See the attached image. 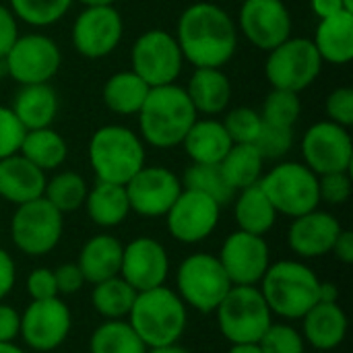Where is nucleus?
I'll list each match as a JSON object with an SVG mask.
<instances>
[{"label": "nucleus", "instance_id": "obj_1", "mask_svg": "<svg viewBox=\"0 0 353 353\" xmlns=\"http://www.w3.org/2000/svg\"><path fill=\"white\" fill-rule=\"evenodd\" d=\"M176 41L194 68H221L238 48L234 19L213 2L190 4L178 21Z\"/></svg>", "mask_w": 353, "mask_h": 353}, {"label": "nucleus", "instance_id": "obj_2", "mask_svg": "<svg viewBox=\"0 0 353 353\" xmlns=\"http://www.w3.org/2000/svg\"><path fill=\"white\" fill-rule=\"evenodd\" d=\"M196 122V110L184 87L174 83L151 87L139 110V126L143 139L157 149L182 145L186 132Z\"/></svg>", "mask_w": 353, "mask_h": 353}, {"label": "nucleus", "instance_id": "obj_3", "mask_svg": "<svg viewBox=\"0 0 353 353\" xmlns=\"http://www.w3.org/2000/svg\"><path fill=\"white\" fill-rule=\"evenodd\" d=\"M126 321L147 347H161L182 339L188 327V308L172 288L159 285L137 294Z\"/></svg>", "mask_w": 353, "mask_h": 353}, {"label": "nucleus", "instance_id": "obj_4", "mask_svg": "<svg viewBox=\"0 0 353 353\" xmlns=\"http://www.w3.org/2000/svg\"><path fill=\"white\" fill-rule=\"evenodd\" d=\"M271 310L285 321H300L319 302V275L304 261L271 263L256 285Z\"/></svg>", "mask_w": 353, "mask_h": 353}, {"label": "nucleus", "instance_id": "obj_5", "mask_svg": "<svg viewBox=\"0 0 353 353\" xmlns=\"http://www.w3.org/2000/svg\"><path fill=\"white\" fill-rule=\"evenodd\" d=\"M89 163L97 182L124 186L145 165L143 141L126 126H101L89 141Z\"/></svg>", "mask_w": 353, "mask_h": 353}, {"label": "nucleus", "instance_id": "obj_6", "mask_svg": "<svg viewBox=\"0 0 353 353\" xmlns=\"http://www.w3.org/2000/svg\"><path fill=\"white\" fill-rule=\"evenodd\" d=\"M219 333L232 345H256L273 314L256 285H232L215 310Z\"/></svg>", "mask_w": 353, "mask_h": 353}, {"label": "nucleus", "instance_id": "obj_7", "mask_svg": "<svg viewBox=\"0 0 353 353\" xmlns=\"http://www.w3.org/2000/svg\"><path fill=\"white\" fill-rule=\"evenodd\" d=\"M230 290L232 281L215 254L194 252L178 265L176 294L186 308H192L201 314H211L217 310Z\"/></svg>", "mask_w": 353, "mask_h": 353}, {"label": "nucleus", "instance_id": "obj_8", "mask_svg": "<svg viewBox=\"0 0 353 353\" xmlns=\"http://www.w3.org/2000/svg\"><path fill=\"white\" fill-rule=\"evenodd\" d=\"M261 190L267 194L277 215L300 217L319 209V176L298 161H283L259 180Z\"/></svg>", "mask_w": 353, "mask_h": 353}, {"label": "nucleus", "instance_id": "obj_9", "mask_svg": "<svg viewBox=\"0 0 353 353\" xmlns=\"http://www.w3.org/2000/svg\"><path fill=\"white\" fill-rule=\"evenodd\" d=\"M64 215L43 196L17 205L10 219L12 244L27 256H46L62 240Z\"/></svg>", "mask_w": 353, "mask_h": 353}, {"label": "nucleus", "instance_id": "obj_10", "mask_svg": "<svg viewBox=\"0 0 353 353\" xmlns=\"http://www.w3.org/2000/svg\"><path fill=\"white\" fill-rule=\"evenodd\" d=\"M323 60L312 43L304 37H288L283 43L269 52L265 74L273 89L300 93L310 87L321 74Z\"/></svg>", "mask_w": 353, "mask_h": 353}, {"label": "nucleus", "instance_id": "obj_11", "mask_svg": "<svg viewBox=\"0 0 353 353\" xmlns=\"http://www.w3.org/2000/svg\"><path fill=\"white\" fill-rule=\"evenodd\" d=\"M72 331V312L68 304L56 296L50 300H31L21 314V339L39 353H50L64 345Z\"/></svg>", "mask_w": 353, "mask_h": 353}, {"label": "nucleus", "instance_id": "obj_12", "mask_svg": "<svg viewBox=\"0 0 353 353\" xmlns=\"http://www.w3.org/2000/svg\"><path fill=\"white\" fill-rule=\"evenodd\" d=\"M130 62L132 72H137L149 87H161L178 79L184 56L172 33L151 29L134 41Z\"/></svg>", "mask_w": 353, "mask_h": 353}, {"label": "nucleus", "instance_id": "obj_13", "mask_svg": "<svg viewBox=\"0 0 353 353\" xmlns=\"http://www.w3.org/2000/svg\"><path fill=\"white\" fill-rule=\"evenodd\" d=\"M62 54L58 43L41 33L19 35L4 56L6 72L21 85L48 83L60 68Z\"/></svg>", "mask_w": 353, "mask_h": 353}, {"label": "nucleus", "instance_id": "obj_14", "mask_svg": "<svg viewBox=\"0 0 353 353\" xmlns=\"http://www.w3.org/2000/svg\"><path fill=\"white\" fill-rule=\"evenodd\" d=\"M124 188L130 211L141 217H165L182 192V180L168 168L143 165Z\"/></svg>", "mask_w": 353, "mask_h": 353}, {"label": "nucleus", "instance_id": "obj_15", "mask_svg": "<svg viewBox=\"0 0 353 353\" xmlns=\"http://www.w3.org/2000/svg\"><path fill=\"white\" fill-rule=\"evenodd\" d=\"M304 163L316 174L350 172L353 161V143L345 126L331 120L312 124L302 141Z\"/></svg>", "mask_w": 353, "mask_h": 353}, {"label": "nucleus", "instance_id": "obj_16", "mask_svg": "<svg viewBox=\"0 0 353 353\" xmlns=\"http://www.w3.org/2000/svg\"><path fill=\"white\" fill-rule=\"evenodd\" d=\"M219 215L221 205L211 196L182 188L180 196L165 213V223L172 238L180 244H199L215 232Z\"/></svg>", "mask_w": 353, "mask_h": 353}, {"label": "nucleus", "instance_id": "obj_17", "mask_svg": "<svg viewBox=\"0 0 353 353\" xmlns=\"http://www.w3.org/2000/svg\"><path fill=\"white\" fill-rule=\"evenodd\" d=\"M217 259L232 285H259L271 265V250L265 236L236 230L223 240Z\"/></svg>", "mask_w": 353, "mask_h": 353}, {"label": "nucleus", "instance_id": "obj_18", "mask_svg": "<svg viewBox=\"0 0 353 353\" xmlns=\"http://www.w3.org/2000/svg\"><path fill=\"white\" fill-rule=\"evenodd\" d=\"M122 31V17L114 6H87L72 25V46L85 58H103L118 48Z\"/></svg>", "mask_w": 353, "mask_h": 353}, {"label": "nucleus", "instance_id": "obj_19", "mask_svg": "<svg viewBox=\"0 0 353 353\" xmlns=\"http://www.w3.org/2000/svg\"><path fill=\"white\" fill-rule=\"evenodd\" d=\"M170 275V256L161 242L149 236L130 240L122 248L120 277L137 292L165 285Z\"/></svg>", "mask_w": 353, "mask_h": 353}, {"label": "nucleus", "instance_id": "obj_20", "mask_svg": "<svg viewBox=\"0 0 353 353\" xmlns=\"http://www.w3.org/2000/svg\"><path fill=\"white\" fill-rule=\"evenodd\" d=\"M240 29L252 46L271 52L292 37V14L283 0H244Z\"/></svg>", "mask_w": 353, "mask_h": 353}, {"label": "nucleus", "instance_id": "obj_21", "mask_svg": "<svg viewBox=\"0 0 353 353\" xmlns=\"http://www.w3.org/2000/svg\"><path fill=\"white\" fill-rule=\"evenodd\" d=\"M341 230L343 228L335 215L314 209L294 217L288 232V244L300 259H319L331 252Z\"/></svg>", "mask_w": 353, "mask_h": 353}, {"label": "nucleus", "instance_id": "obj_22", "mask_svg": "<svg viewBox=\"0 0 353 353\" xmlns=\"http://www.w3.org/2000/svg\"><path fill=\"white\" fill-rule=\"evenodd\" d=\"M302 337L316 352L329 353L343 345L350 321L339 302H316L302 319Z\"/></svg>", "mask_w": 353, "mask_h": 353}, {"label": "nucleus", "instance_id": "obj_23", "mask_svg": "<svg viewBox=\"0 0 353 353\" xmlns=\"http://www.w3.org/2000/svg\"><path fill=\"white\" fill-rule=\"evenodd\" d=\"M46 172L21 153L0 159V196L12 205H23L43 196Z\"/></svg>", "mask_w": 353, "mask_h": 353}, {"label": "nucleus", "instance_id": "obj_24", "mask_svg": "<svg viewBox=\"0 0 353 353\" xmlns=\"http://www.w3.org/2000/svg\"><path fill=\"white\" fill-rule=\"evenodd\" d=\"M122 248V242L112 234H95L93 238H89L83 244L77 261L85 281L93 285L120 275Z\"/></svg>", "mask_w": 353, "mask_h": 353}, {"label": "nucleus", "instance_id": "obj_25", "mask_svg": "<svg viewBox=\"0 0 353 353\" xmlns=\"http://www.w3.org/2000/svg\"><path fill=\"white\" fill-rule=\"evenodd\" d=\"M321 60L331 64H347L353 58V12L341 10L321 19L312 39Z\"/></svg>", "mask_w": 353, "mask_h": 353}, {"label": "nucleus", "instance_id": "obj_26", "mask_svg": "<svg viewBox=\"0 0 353 353\" xmlns=\"http://www.w3.org/2000/svg\"><path fill=\"white\" fill-rule=\"evenodd\" d=\"M12 114L23 124L25 130L46 128L54 122L58 112V95L48 83L37 85H21L14 95Z\"/></svg>", "mask_w": 353, "mask_h": 353}, {"label": "nucleus", "instance_id": "obj_27", "mask_svg": "<svg viewBox=\"0 0 353 353\" xmlns=\"http://www.w3.org/2000/svg\"><path fill=\"white\" fill-rule=\"evenodd\" d=\"M184 151L192 163H221L232 149V139L219 120H196L186 132Z\"/></svg>", "mask_w": 353, "mask_h": 353}, {"label": "nucleus", "instance_id": "obj_28", "mask_svg": "<svg viewBox=\"0 0 353 353\" xmlns=\"http://www.w3.org/2000/svg\"><path fill=\"white\" fill-rule=\"evenodd\" d=\"M196 114H221L232 97V85L221 68H194L186 89Z\"/></svg>", "mask_w": 353, "mask_h": 353}, {"label": "nucleus", "instance_id": "obj_29", "mask_svg": "<svg viewBox=\"0 0 353 353\" xmlns=\"http://www.w3.org/2000/svg\"><path fill=\"white\" fill-rule=\"evenodd\" d=\"M85 209L89 219L103 230L120 225L128 213L130 203L126 196V188L122 184H110V182H97L85 199Z\"/></svg>", "mask_w": 353, "mask_h": 353}, {"label": "nucleus", "instance_id": "obj_30", "mask_svg": "<svg viewBox=\"0 0 353 353\" xmlns=\"http://www.w3.org/2000/svg\"><path fill=\"white\" fill-rule=\"evenodd\" d=\"M234 217H236L238 230L254 234V236H265L267 232L273 230L277 221V211L267 199V194L261 190V186L254 184V186L240 190L236 205H234Z\"/></svg>", "mask_w": 353, "mask_h": 353}, {"label": "nucleus", "instance_id": "obj_31", "mask_svg": "<svg viewBox=\"0 0 353 353\" xmlns=\"http://www.w3.org/2000/svg\"><path fill=\"white\" fill-rule=\"evenodd\" d=\"M149 85L132 70H122L112 74L105 81L103 87V101L114 114L122 116H132L139 114L143 108L147 95H149Z\"/></svg>", "mask_w": 353, "mask_h": 353}, {"label": "nucleus", "instance_id": "obj_32", "mask_svg": "<svg viewBox=\"0 0 353 353\" xmlns=\"http://www.w3.org/2000/svg\"><path fill=\"white\" fill-rule=\"evenodd\" d=\"M263 163L265 159L250 143H234L228 155L221 159L219 168L225 182L238 192L248 186L259 184L263 178Z\"/></svg>", "mask_w": 353, "mask_h": 353}, {"label": "nucleus", "instance_id": "obj_33", "mask_svg": "<svg viewBox=\"0 0 353 353\" xmlns=\"http://www.w3.org/2000/svg\"><path fill=\"white\" fill-rule=\"evenodd\" d=\"M19 153L25 159H29L33 165H37L41 172H48L64 163L68 155V147H66V141L54 128L46 126V128L27 130Z\"/></svg>", "mask_w": 353, "mask_h": 353}, {"label": "nucleus", "instance_id": "obj_34", "mask_svg": "<svg viewBox=\"0 0 353 353\" xmlns=\"http://www.w3.org/2000/svg\"><path fill=\"white\" fill-rule=\"evenodd\" d=\"M137 294V290H132L120 275H116L93 283L91 304L103 321H126Z\"/></svg>", "mask_w": 353, "mask_h": 353}, {"label": "nucleus", "instance_id": "obj_35", "mask_svg": "<svg viewBox=\"0 0 353 353\" xmlns=\"http://www.w3.org/2000/svg\"><path fill=\"white\" fill-rule=\"evenodd\" d=\"M128 321H103L89 339V353H147Z\"/></svg>", "mask_w": 353, "mask_h": 353}, {"label": "nucleus", "instance_id": "obj_36", "mask_svg": "<svg viewBox=\"0 0 353 353\" xmlns=\"http://www.w3.org/2000/svg\"><path fill=\"white\" fill-rule=\"evenodd\" d=\"M182 188L203 192L215 203L230 205L236 199V190L225 182L219 163H192L182 178Z\"/></svg>", "mask_w": 353, "mask_h": 353}, {"label": "nucleus", "instance_id": "obj_37", "mask_svg": "<svg viewBox=\"0 0 353 353\" xmlns=\"http://www.w3.org/2000/svg\"><path fill=\"white\" fill-rule=\"evenodd\" d=\"M87 192H89V188L81 174L60 172L54 178L46 180L43 199L64 215V213H72V211L81 209L85 205Z\"/></svg>", "mask_w": 353, "mask_h": 353}, {"label": "nucleus", "instance_id": "obj_38", "mask_svg": "<svg viewBox=\"0 0 353 353\" xmlns=\"http://www.w3.org/2000/svg\"><path fill=\"white\" fill-rule=\"evenodd\" d=\"M72 0H10V10L14 17L33 27H48L60 21Z\"/></svg>", "mask_w": 353, "mask_h": 353}, {"label": "nucleus", "instance_id": "obj_39", "mask_svg": "<svg viewBox=\"0 0 353 353\" xmlns=\"http://www.w3.org/2000/svg\"><path fill=\"white\" fill-rule=\"evenodd\" d=\"M300 112H302V103H300L298 93L285 91V89H273L263 103L261 118L263 122H269V124L294 128V124L300 118Z\"/></svg>", "mask_w": 353, "mask_h": 353}, {"label": "nucleus", "instance_id": "obj_40", "mask_svg": "<svg viewBox=\"0 0 353 353\" xmlns=\"http://www.w3.org/2000/svg\"><path fill=\"white\" fill-rule=\"evenodd\" d=\"M256 345L261 353H306L302 333L288 323H271Z\"/></svg>", "mask_w": 353, "mask_h": 353}, {"label": "nucleus", "instance_id": "obj_41", "mask_svg": "<svg viewBox=\"0 0 353 353\" xmlns=\"http://www.w3.org/2000/svg\"><path fill=\"white\" fill-rule=\"evenodd\" d=\"M252 145L256 147L263 159H281L294 145V128L263 122Z\"/></svg>", "mask_w": 353, "mask_h": 353}, {"label": "nucleus", "instance_id": "obj_42", "mask_svg": "<svg viewBox=\"0 0 353 353\" xmlns=\"http://www.w3.org/2000/svg\"><path fill=\"white\" fill-rule=\"evenodd\" d=\"M223 126H225L232 143H250L252 145L263 126V118L252 108H236L225 116Z\"/></svg>", "mask_w": 353, "mask_h": 353}, {"label": "nucleus", "instance_id": "obj_43", "mask_svg": "<svg viewBox=\"0 0 353 353\" xmlns=\"http://www.w3.org/2000/svg\"><path fill=\"white\" fill-rule=\"evenodd\" d=\"M319 196L329 205H343L352 196L350 172H333L319 176Z\"/></svg>", "mask_w": 353, "mask_h": 353}, {"label": "nucleus", "instance_id": "obj_44", "mask_svg": "<svg viewBox=\"0 0 353 353\" xmlns=\"http://www.w3.org/2000/svg\"><path fill=\"white\" fill-rule=\"evenodd\" d=\"M25 132L27 130L17 120L12 110L0 105V159L19 153Z\"/></svg>", "mask_w": 353, "mask_h": 353}, {"label": "nucleus", "instance_id": "obj_45", "mask_svg": "<svg viewBox=\"0 0 353 353\" xmlns=\"http://www.w3.org/2000/svg\"><path fill=\"white\" fill-rule=\"evenodd\" d=\"M327 114L329 120L350 128L353 124V89L339 87L327 97Z\"/></svg>", "mask_w": 353, "mask_h": 353}, {"label": "nucleus", "instance_id": "obj_46", "mask_svg": "<svg viewBox=\"0 0 353 353\" xmlns=\"http://www.w3.org/2000/svg\"><path fill=\"white\" fill-rule=\"evenodd\" d=\"M27 294L31 300H50L58 296L56 290V279H54V269L48 267H37L29 273L27 277Z\"/></svg>", "mask_w": 353, "mask_h": 353}, {"label": "nucleus", "instance_id": "obj_47", "mask_svg": "<svg viewBox=\"0 0 353 353\" xmlns=\"http://www.w3.org/2000/svg\"><path fill=\"white\" fill-rule=\"evenodd\" d=\"M54 279H56L58 296H72V294H79V292L83 290V285L87 283L77 263H64V265L56 267V269H54Z\"/></svg>", "mask_w": 353, "mask_h": 353}, {"label": "nucleus", "instance_id": "obj_48", "mask_svg": "<svg viewBox=\"0 0 353 353\" xmlns=\"http://www.w3.org/2000/svg\"><path fill=\"white\" fill-rule=\"evenodd\" d=\"M19 335H21V312L2 300L0 302V343H14Z\"/></svg>", "mask_w": 353, "mask_h": 353}, {"label": "nucleus", "instance_id": "obj_49", "mask_svg": "<svg viewBox=\"0 0 353 353\" xmlns=\"http://www.w3.org/2000/svg\"><path fill=\"white\" fill-rule=\"evenodd\" d=\"M17 37H19L17 17L12 14L10 8L0 4V60H4V56L17 41Z\"/></svg>", "mask_w": 353, "mask_h": 353}, {"label": "nucleus", "instance_id": "obj_50", "mask_svg": "<svg viewBox=\"0 0 353 353\" xmlns=\"http://www.w3.org/2000/svg\"><path fill=\"white\" fill-rule=\"evenodd\" d=\"M17 283V265L12 256L0 248V302L10 296Z\"/></svg>", "mask_w": 353, "mask_h": 353}, {"label": "nucleus", "instance_id": "obj_51", "mask_svg": "<svg viewBox=\"0 0 353 353\" xmlns=\"http://www.w3.org/2000/svg\"><path fill=\"white\" fill-rule=\"evenodd\" d=\"M331 254L343 263V265H352L353 263V234L350 230H341L333 248H331Z\"/></svg>", "mask_w": 353, "mask_h": 353}, {"label": "nucleus", "instance_id": "obj_52", "mask_svg": "<svg viewBox=\"0 0 353 353\" xmlns=\"http://www.w3.org/2000/svg\"><path fill=\"white\" fill-rule=\"evenodd\" d=\"M310 6L319 19H327V17H333L341 10H350L343 0H310Z\"/></svg>", "mask_w": 353, "mask_h": 353}, {"label": "nucleus", "instance_id": "obj_53", "mask_svg": "<svg viewBox=\"0 0 353 353\" xmlns=\"http://www.w3.org/2000/svg\"><path fill=\"white\" fill-rule=\"evenodd\" d=\"M319 302H339V288L331 281H321L319 288Z\"/></svg>", "mask_w": 353, "mask_h": 353}, {"label": "nucleus", "instance_id": "obj_54", "mask_svg": "<svg viewBox=\"0 0 353 353\" xmlns=\"http://www.w3.org/2000/svg\"><path fill=\"white\" fill-rule=\"evenodd\" d=\"M147 353H190L186 347H182L180 343H172V345H161V347H149Z\"/></svg>", "mask_w": 353, "mask_h": 353}, {"label": "nucleus", "instance_id": "obj_55", "mask_svg": "<svg viewBox=\"0 0 353 353\" xmlns=\"http://www.w3.org/2000/svg\"><path fill=\"white\" fill-rule=\"evenodd\" d=\"M228 353H261L259 345H232Z\"/></svg>", "mask_w": 353, "mask_h": 353}, {"label": "nucleus", "instance_id": "obj_56", "mask_svg": "<svg viewBox=\"0 0 353 353\" xmlns=\"http://www.w3.org/2000/svg\"><path fill=\"white\" fill-rule=\"evenodd\" d=\"M85 6H114L116 0H79Z\"/></svg>", "mask_w": 353, "mask_h": 353}, {"label": "nucleus", "instance_id": "obj_57", "mask_svg": "<svg viewBox=\"0 0 353 353\" xmlns=\"http://www.w3.org/2000/svg\"><path fill=\"white\" fill-rule=\"evenodd\" d=\"M0 353H25L17 343H0Z\"/></svg>", "mask_w": 353, "mask_h": 353}, {"label": "nucleus", "instance_id": "obj_58", "mask_svg": "<svg viewBox=\"0 0 353 353\" xmlns=\"http://www.w3.org/2000/svg\"><path fill=\"white\" fill-rule=\"evenodd\" d=\"M345 2V6L350 8V10H353V0H343Z\"/></svg>", "mask_w": 353, "mask_h": 353}]
</instances>
